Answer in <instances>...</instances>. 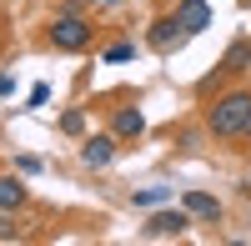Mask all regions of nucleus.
<instances>
[{
    "mask_svg": "<svg viewBox=\"0 0 251 246\" xmlns=\"http://www.w3.org/2000/svg\"><path fill=\"white\" fill-rule=\"evenodd\" d=\"M246 191H251V181H246Z\"/></svg>",
    "mask_w": 251,
    "mask_h": 246,
    "instance_id": "obj_18",
    "label": "nucleus"
},
{
    "mask_svg": "<svg viewBox=\"0 0 251 246\" xmlns=\"http://www.w3.org/2000/svg\"><path fill=\"white\" fill-rule=\"evenodd\" d=\"M15 171H20V176H35V171H40V161H35V156H20V161H15Z\"/></svg>",
    "mask_w": 251,
    "mask_h": 246,
    "instance_id": "obj_15",
    "label": "nucleus"
},
{
    "mask_svg": "<svg viewBox=\"0 0 251 246\" xmlns=\"http://www.w3.org/2000/svg\"><path fill=\"white\" fill-rule=\"evenodd\" d=\"M246 5H251V0H246Z\"/></svg>",
    "mask_w": 251,
    "mask_h": 246,
    "instance_id": "obj_19",
    "label": "nucleus"
},
{
    "mask_svg": "<svg viewBox=\"0 0 251 246\" xmlns=\"http://www.w3.org/2000/svg\"><path fill=\"white\" fill-rule=\"evenodd\" d=\"M111 131H116V141H136V136L146 131V116H141L136 106H121L116 121H111Z\"/></svg>",
    "mask_w": 251,
    "mask_h": 246,
    "instance_id": "obj_8",
    "label": "nucleus"
},
{
    "mask_svg": "<svg viewBox=\"0 0 251 246\" xmlns=\"http://www.w3.org/2000/svg\"><path fill=\"white\" fill-rule=\"evenodd\" d=\"M46 100H50V86H46V80H40V86H30V106H46Z\"/></svg>",
    "mask_w": 251,
    "mask_h": 246,
    "instance_id": "obj_14",
    "label": "nucleus"
},
{
    "mask_svg": "<svg viewBox=\"0 0 251 246\" xmlns=\"http://www.w3.org/2000/svg\"><path fill=\"white\" fill-rule=\"evenodd\" d=\"M181 206L191 211V216H201V221H221V201H216L211 191H186Z\"/></svg>",
    "mask_w": 251,
    "mask_h": 246,
    "instance_id": "obj_7",
    "label": "nucleus"
},
{
    "mask_svg": "<svg viewBox=\"0 0 251 246\" xmlns=\"http://www.w3.org/2000/svg\"><path fill=\"white\" fill-rule=\"evenodd\" d=\"M186 226H191V211H186V206H176V211H151L146 236H181Z\"/></svg>",
    "mask_w": 251,
    "mask_h": 246,
    "instance_id": "obj_3",
    "label": "nucleus"
},
{
    "mask_svg": "<svg viewBox=\"0 0 251 246\" xmlns=\"http://www.w3.org/2000/svg\"><path fill=\"white\" fill-rule=\"evenodd\" d=\"M15 236H20V231H15V221H10V216H0V241H15Z\"/></svg>",
    "mask_w": 251,
    "mask_h": 246,
    "instance_id": "obj_16",
    "label": "nucleus"
},
{
    "mask_svg": "<svg viewBox=\"0 0 251 246\" xmlns=\"http://www.w3.org/2000/svg\"><path fill=\"white\" fill-rule=\"evenodd\" d=\"M50 46H55V50H86V46H91V20L75 15V10L55 15V20H50Z\"/></svg>",
    "mask_w": 251,
    "mask_h": 246,
    "instance_id": "obj_2",
    "label": "nucleus"
},
{
    "mask_svg": "<svg viewBox=\"0 0 251 246\" xmlns=\"http://www.w3.org/2000/svg\"><path fill=\"white\" fill-rule=\"evenodd\" d=\"M131 201H136V206H141V211H156V206H161V201H171V186H146V191H136Z\"/></svg>",
    "mask_w": 251,
    "mask_h": 246,
    "instance_id": "obj_11",
    "label": "nucleus"
},
{
    "mask_svg": "<svg viewBox=\"0 0 251 246\" xmlns=\"http://www.w3.org/2000/svg\"><path fill=\"white\" fill-rule=\"evenodd\" d=\"M80 161H86L91 171L111 166V161H116V131H111V136H86V146H80Z\"/></svg>",
    "mask_w": 251,
    "mask_h": 246,
    "instance_id": "obj_4",
    "label": "nucleus"
},
{
    "mask_svg": "<svg viewBox=\"0 0 251 246\" xmlns=\"http://www.w3.org/2000/svg\"><path fill=\"white\" fill-rule=\"evenodd\" d=\"M131 55H136V46H131V40H116V46L100 55V60H106V66H121V60H131Z\"/></svg>",
    "mask_w": 251,
    "mask_h": 246,
    "instance_id": "obj_12",
    "label": "nucleus"
},
{
    "mask_svg": "<svg viewBox=\"0 0 251 246\" xmlns=\"http://www.w3.org/2000/svg\"><path fill=\"white\" fill-rule=\"evenodd\" d=\"M60 131H66V136H80V131H86V111H66V116H60Z\"/></svg>",
    "mask_w": 251,
    "mask_h": 246,
    "instance_id": "obj_13",
    "label": "nucleus"
},
{
    "mask_svg": "<svg viewBox=\"0 0 251 246\" xmlns=\"http://www.w3.org/2000/svg\"><path fill=\"white\" fill-rule=\"evenodd\" d=\"M221 71H226V75H236V71H251V40H241V46H231V50H226Z\"/></svg>",
    "mask_w": 251,
    "mask_h": 246,
    "instance_id": "obj_10",
    "label": "nucleus"
},
{
    "mask_svg": "<svg viewBox=\"0 0 251 246\" xmlns=\"http://www.w3.org/2000/svg\"><path fill=\"white\" fill-rule=\"evenodd\" d=\"M176 20H181L186 35H201L206 25H211V5H206V0H181V5H176Z\"/></svg>",
    "mask_w": 251,
    "mask_h": 246,
    "instance_id": "obj_5",
    "label": "nucleus"
},
{
    "mask_svg": "<svg viewBox=\"0 0 251 246\" xmlns=\"http://www.w3.org/2000/svg\"><path fill=\"white\" fill-rule=\"evenodd\" d=\"M146 40H151L156 50H171L176 40H186V30H181V20H176V15H166V20H151V30H146Z\"/></svg>",
    "mask_w": 251,
    "mask_h": 246,
    "instance_id": "obj_6",
    "label": "nucleus"
},
{
    "mask_svg": "<svg viewBox=\"0 0 251 246\" xmlns=\"http://www.w3.org/2000/svg\"><path fill=\"white\" fill-rule=\"evenodd\" d=\"M206 126H211V136H241L251 126V91L216 96V106L206 111Z\"/></svg>",
    "mask_w": 251,
    "mask_h": 246,
    "instance_id": "obj_1",
    "label": "nucleus"
},
{
    "mask_svg": "<svg viewBox=\"0 0 251 246\" xmlns=\"http://www.w3.org/2000/svg\"><path fill=\"white\" fill-rule=\"evenodd\" d=\"M25 186H20V176H0V211H20L25 206Z\"/></svg>",
    "mask_w": 251,
    "mask_h": 246,
    "instance_id": "obj_9",
    "label": "nucleus"
},
{
    "mask_svg": "<svg viewBox=\"0 0 251 246\" xmlns=\"http://www.w3.org/2000/svg\"><path fill=\"white\" fill-rule=\"evenodd\" d=\"M10 91H15V80H10V75H0V96H10Z\"/></svg>",
    "mask_w": 251,
    "mask_h": 246,
    "instance_id": "obj_17",
    "label": "nucleus"
}]
</instances>
